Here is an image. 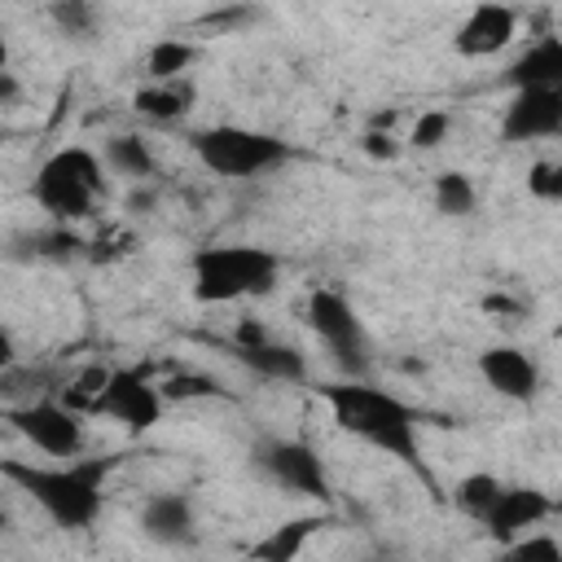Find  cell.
Wrapping results in <instances>:
<instances>
[{
  "instance_id": "obj_18",
  "label": "cell",
  "mask_w": 562,
  "mask_h": 562,
  "mask_svg": "<svg viewBox=\"0 0 562 562\" xmlns=\"http://www.w3.org/2000/svg\"><path fill=\"white\" fill-rule=\"evenodd\" d=\"M101 158H105V167H110L114 176H127V180H149V176L158 171L149 140L136 136V132H114V136H105V154H101Z\"/></svg>"
},
{
  "instance_id": "obj_17",
  "label": "cell",
  "mask_w": 562,
  "mask_h": 562,
  "mask_svg": "<svg viewBox=\"0 0 562 562\" xmlns=\"http://www.w3.org/2000/svg\"><path fill=\"white\" fill-rule=\"evenodd\" d=\"M193 101H198V92H193L189 75H180V79H149V83L136 88V97H132L136 114H145V119H154V123H176V119H184V114L193 110Z\"/></svg>"
},
{
  "instance_id": "obj_11",
  "label": "cell",
  "mask_w": 562,
  "mask_h": 562,
  "mask_svg": "<svg viewBox=\"0 0 562 562\" xmlns=\"http://www.w3.org/2000/svg\"><path fill=\"white\" fill-rule=\"evenodd\" d=\"M562 132V88H514L501 110V140L527 145Z\"/></svg>"
},
{
  "instance_id": "obj_4",
  "label": "cell",
  "mask_w": 562,
  "mask_h": 562,
  "mask_svg": "<svg viewBox=\"0 0 562 562\" xmlns=\"http://www.w3.org/2000/svg\"><path fill=\"white\" fill-rule=\"evenodd\" d=\"M105 158L92 154L88 145H61L35 167L31 198L40 211H48L53 224H75L97 211L105 198Z\"/></svg>"
},
{
  "instance_id": "obj_8",
  "label": "cell",
  "mask_w": 562,
  "mask_h": 562,
  "mask_svg": "<svg viewBox=\"0 0 562 562\" xmlns=\"http://www.w3.org/2000/svg\"><path fill=\"white\" fill-rule=\"evenodd\" d=\"M9 426L44 457H57V461H70V457H83V443H88V426H83V413L66 400H31V404H18L9 408Z\"/></svg>"
},
{
  "instance_id": "obj_25",
  "label": "cell",
  "mask_w": 562,
  "mask_h": 562,
  "mask_svg": "<svg viewBox=\"0 0 562 562\" xmlns=\"http://www.w3.org/2000/svg\"><path fill=\"white\" fill-rule=\"evenodd\" d=\"M448 132H452V114H448V110H426V114L413 123L408 145H417V149H439V145L448 140Z\"/></svg>"
},
{
  "instance_id": "obj_5",
  "label": "cell",
  "mask_w": 562,
  "mask_h": 562,
  "mask_svg": "<svg viewBox=\"0 0 562 562\" xmlns=\"http://www.w3.org/2000/svg\"><path fill=\"white\" fill-rule=\"evenodd\" d=\"M189 149L211 176H224V180H255L281 162H290V154H294L281 136L241 127V123L198 127V132H189Z\"/></svg>"
},
{
  "instance_id": "obj_7",
  "label": "cell",
  "mask_w": 562,
  "mask_h": 562,
  "mask_svg": "<svg viewBox=\"0 0 562 562\" xmlns=\"http://www.w3.org/2000/svg\"><path fill=\"white\" fill-rule=\"evenodd\" d=\"M250 465H255L268 483H277L281 492H290V496L321 501V505L334 501L329 470H325V461L316 457V448L303 443V439L263 435V439H255V448H250Z\"/></svg>"
},
{
  "instance_id": "obj_3",
  "label": "cell",
  "mask_w": 562,
  "mask_h": 562,
  "mask_svg": "<svg viewBox=\"0 0 562 562\" xmlns=\"http://www.w3.org/2000/svg\"><path fill=\"white\" fill-rule=\"evenodd\" d=\"M189 272H193L198 303H237V299L272 294L281 277V259L277 250L255 246V241H220V246L193 250Z\"/></svg>"
},
{
  "instance_id": "obj_19",
  "label": "cell",
  "mask_w": 562,
  "mask_h": 562,
  "mask_svg": "<svg viewBox=\"0 0 562 562\" xmlns=\"http://www.w3.org/2000/svg\"><path fill=\"white\" fill-rule=\"evenodd\" d=\"M321 527H325V518H316V514H307V518H290L285 527H272L259 544H250V558H259V562H290V558L303 553V544H307Z\"/></svg>"
},
{
  "instance_id": "obj_16",
  "label": "cell",
  "mask_w": 562,
  "mask_h": 562,
  "mask_svg": "<svg viewBox=\"0 0 562 562\" xmlns=\"http://www.w3.org/2000/svg\"><path fill=\"white\" fill-rule=\"evenodd\" d=\"M501 83L514 88H562V35H540L527 44L501 75Z\"/></svg>"
},
{
  "instance_id": "obj_9",
  "label": "cell",
  "mask_w": 562,
  "mask_h": 562,
  "mask_svg": "<svg viewBox=\"0 0 562 562\" xmlns=\"http://www.w3.org/2000/svg\"><path fill=\"white\" fill-rule=\"evenodd\" d=\"M92 413L127 435H145L162 422V391L140 369H110L92 395Z\"/></svg>"
},
{
  "instance_id": "obj_20",
  "label": "cell",
  "mask_w": 562,
  "mask_h": 562,
  "mask_svg": "<svg viewBox=\"0 0 562 562\" xmlns=\"http://www.w3.org/2000/svg\"><path fill=\"white\" fill-rule=\"evenodd\" d=\"M430 198H435V211L448 215V220H465L479 206V189L465 171H439L435 184H430Z\"/></svg>"
},
{
  "instance_id": "obj_26",
  "label": "cell",
  "mask_w": 562,
  "mask_h": 562,
  "mask_svg": "<svg viewBox=\"0 0 562 562\" xmlns=\"http://www.w3.org/2000/svg\"><path fill=\"white\" fill-rule=\"evenodd\" d=\"M509 558H562V544L549 536H518L514 544H505Z\"/></svg>"
},
{
  "instance_id": "obj_6",
  "label": "cell",
  "mask_w": 562,
  "mask_h": 562,
  "mask_svg": "<svg viewBox=\"0 0 562 562\" xmlns=\"http://www.w3.org/2000/svg\"><path fill=\"white\" fill-rule=\"evenodd\" d=\"M307 329L321 338V347L329 351V360L342 369V378H369L373 369V342H369V329L356 312V303L329 285L312 290L307 294Z\"/></svg>"
},
{
  "instance_id": "obj_21",
  "label": "cell",
  "mask_w": 562,
  "mask_h": 562,
  "mask_svg": "<svg viewBox=\"0 0 562 562\" xmlns=\"http://www.w3.org/2000/svg\"><path fill=\"white\" fill-rule=\"evenodd\" d=\"M193 57H198V48L184 35H162L145 53V75L149 79H180V75H189Z\"/></svg>"
},
{
  "instance_id": "obj_13",
  "label": "cell",
  "mask_w": 562,
  "mask_h": 562,
  "mask_svg": "<svg viewBox=\"0 0 562 562\" xmlns=\"http://www.w3.org/2000/svg\"><path fill=\"white\" fill-rule=\"evenodd\" d=\"M549 514H553L549 492H540V487H531V483H505L479 527H483L496 544H514L518 536H527L531 527H540Z\"/></svg>"
},
{
  "instance_id": "obj_15",
  "label": "cell",
  "mask_w": 562,
  "mask_h": 562,
  "mask_svg": "<svg viewBox=\"0 0 562 562\" xmlns=\"http://www.w3.org/2000/svg\"><path fill=\"white\" fill-rule=\"evenodd\" d=\"M136 522H140L145 540H154L162 549H189L198 540V514L184 492H149L136 509Z\"/></svg>"
},
{
  "instance_id": "obj_22",
  "label": "cell",
  "mask_w": 562,
  "mask_h": 562,
  "mask_svg": "<svg viewBox=\"0 0 562 562\" xmlns=\"http://www.w3.org/2000/svg\"><path fill=\"white\" fill-rule=\"evenodd\" d=\"M48 22L57 26V35L75 40V44H88L101 26V13L92 0H53L48 4Z\"/></svg>"
},
{
  "instance_id": "obj_23",
  "label": "cell",
  "mask_w": 562,
  "mask_h": 562,
  "mask_svg": "<svg viewBox=\"0 0 562 562\" xmlns=\"http://www.w3.org/2000/svg\"><path fill=\"white\" fill-rule=\"evenodd\" d=\"M501 479L496 474H487V470H474V474H465V479H457V487H452V501H457V509L465 514V518H474V522H483V514L492 509V501L501 496Z\"/></svg>"
},
{
  "instance_id": "obj_12",
  "label": "cell",
  "mask_w": 562,
  "mask_h": 562,
  "mask_svg": "<svg viewBox=\"0 0 562 562\" xmlns=\"http://www.w3.org/2000/svg\"><path fill=\"white\" fill-rule=\"evenodd\" d=\"M514 35H518V13H514L505 0H479V4L457 22L452 48H457L461 57L479 61V57L505 53V48L514 44Z\"/></svg>"
},
{
  "instance_id": "obj_1",
  "label": "cell",
  "mask_w": 562,
  "mask_h": 562,
  "mask_svg": "<svg viewBox=\"0 0 562 562\" xmlns=\"http://www.w3.org/2000/svg\"><path fill=\"white\" fill-rule=\"evenodd\" d=\"M321 400L329 404V417L338 430L364 439L369 448L386 452L391 461H400L413 479L426 483V492H439L435 470L422 452V413L400 400L386 386H373L369 378H342V382H325L316 386Z\"/></svg>"
},
{
  "instance_id": "obj_24",
  "label": "cell",
  "mask_w": 562,
  "mask_h": 562,
  "mask_svg": "<svg viewBox=\"0 0 562 562\" xmlns=\"http://www.w3.org/2000/svg\"><path fill=\"white\" fill-rule=\"evenodd\" d=\"M527 193H531L536 202L562 206V162H553V158L531 162V171H527Z\"/></svg>"
},
{
  "instance_id": "obj_2",
  "label": "cell",
  "mask_w": 562,
  "mask_h": 562,
  "mask_svg": "<svg viewBox=\"0 0 562 562\" xmlns=\"http://www.w3.org/2000/svg\"><path fill=\"white\" fill-rule=\"evenodd\" d=\"M114 470V457H70L57 465H31V461H0V474L26 492L53 527L83 531L97 522L105 505V479Z\"/></svg>"
},
{
  "instance_id": "obj_27",
  "label": "cell",
  "mask_w": 562,
  "mask_h": 562,
  "mask_svg": "<svg viewBox=\"0 0 562 562\" xmlns=\"http://www.w3.org/2000/svg\"><path fill=\"white\" fill-rule=\"evenodd\" d=\"M364 149H369L373 158H391V154H395L391 136H382V132H369V136H364Z\"/></svg>"
},
{
  "instance_id": "obj_14",
  "label": "cell",
  "mask_w": 562,
  "mask_h": 562,
  "mask_svg": "<svg viewBox=\"0 0 562 562\" xmlns=\"http://www.w3.org/2000/svg\"><path fill=\"white\" fill-rule=\"evenodd\" d=\"M479 378L492 395H501L509 404H531L540 395V364L522 347H509V342L479 351Z\"/></svg>"
},
{
  "instance_id": "obj_10",
  "label": "cell",
  "mask_w": 562,
  "mask_h": 562,
  "mask_svg": "<svg viewBox=\"0 0 562 562\" xmlns=\"http://www.w3.org/2000/svg\"><path fill=\"white\" fill-rule=\"evenodd\" d=\"M228 351H233L255 378H263V382H303V378H307L303 351L290 347V342H277L259 321H237Z\"/></svg>"
}]
</instances>
